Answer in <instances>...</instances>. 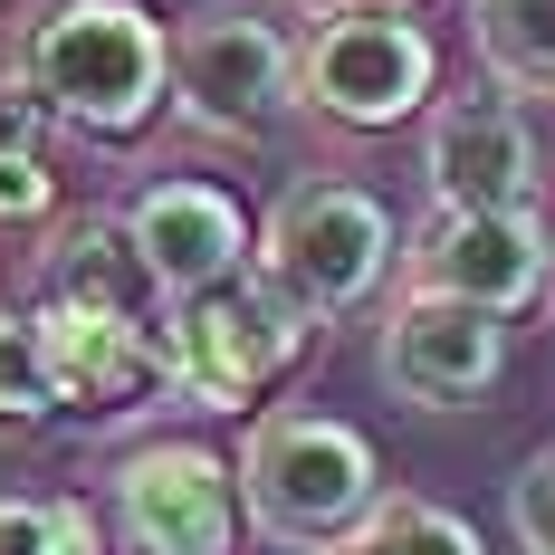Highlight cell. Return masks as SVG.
Listing matches in <instances>:
<instances>
[{"mask_svg":"<svg viewBox=\"0 0 555 555\" xmlns=\"http://www.w3.org/2000/svg\"><path fill=\"white\" fill-rule=\"evenodd\" d=\"M125 230H134V249H144V269H154V287H164L172 307L202 297V287L249 278V221H240V202H230L221 182H192V172L144 182L125 202Z\"/></svg>","mask_w":555,"mask_h":555,"instance_id":"obj_11","label":"cell"},{"mask_svg":"<svg viewBox=\"0 0 555 555\" xmlns=\"http://www.w3.org/2000/svg\"><path fill=\"white\" fill-rule=\"evenodd\" d=\"M297 10H317V20H345V10H412V0H297Z\"/></svg>","mask_w":555,"mask_h":555,"instance_id":"obj_20","label":"cell"},{"mask_svg":"<svg viewBox=\"0 0 555 555\" xmlns=\"http://www.w3.org/2000/svg\"><path fill=\"white\" fill-rule=\"evenodd\" d=\"M392 259H402L392 211L364 182H297L269 211V230H259V278H269L307 326L354 317V307L392 278Z\"/></svg>","mask_w":555,"mask_h":555,"instance_id":"obj_3","label":"cell"},{"mask_svg":"<svg viewBox=\"0 0 555 555\" xmlns=\"http://www.w3.org/2000/svg\"><path fill=\"white\" fill-rule=\"evenodd\" d=\"M172 96V29L144 0H49L20 39V106L125 144Z\"/></svg>","mask_w":555,"mask_h":555,"instance_id":"obj_1","label":"cell"},{"mask_svg":"<svg viewBox=\"0 0 555 555\" xmlns=\"http://www.w3.org/2000/svg\"><path fill=\"white\" fill-rule=\"evenodd\" d=\"M49 412H57V384L39 354V317L0 307V431H39Z\"/></svg>","mask_w":555,"mask_h":555,"instance_id":"obj_16","label":"cell"},{"mask_svg":"<svg viewBox=\"0 0 555 555\" xmlns=\"http://www.w3.org/2000/svg\"><path fill=\"white\" fill-rule=\"evenodd\" d=\"M240 499L269 546L345 555L384 507V460L335 412H259V431L240 441Z\"/></svg>","mask_w":555,"mask_h":555,"instance_id":"obj_2","label":"cell"},{"mask_svg":"<svg viewBox=\"0 0 555 555\" xmlns=\"http://www.w3.org/2000/svg\"><path fill=\"white\" fill-rule=\"evenodd\" d=\"M469 39L507 96H555V0H469Z\"/></svg>","mask_w":555,"mask_h":555,"instance_id":"obj_14","label":"cell"},{"mask_svg":"<svg viewBox=\"0 0 555 555\" xmlns=\"http://www.w3.org/2000/svg\"><path fill=\"white\" fill-rule=\"evenodd\" d=\"M546 278H555L546 211H431L402 249V297H460L489 317L537 307Z\"/></svg>","mask_w":555,"mask_h":555,"instance_id":"obj_7","label":"cell"},{"mask_svg":"<svg viewBox=\"0 0 555 555\" xmlns=\"http://www.w3.org/2000/svg\"><path fill=\"white\" fill-rule=\"evenodd\" d=\"M49 202H57V172L10 134V144H0V221H39Z\"/></svg>","mask_w":555,"mask_h":555,"instance_id":"obj_19","label":"cell"},{"mask_svg":"<svg viewBox=\"0 0 555 555\" xmlns=\"http://www.w3.org/2000/svg\"><path fill=\"white\" fill-rule=\"evenodd\" d=\"M441 87V49L422 20L402 10H345L317 20V39L297 49V106L345 125V134H392L431 106Z\"/></svg>","mask_w":555,"mask_h":555,"instance_id":"obj_5","label":"cell"},{"mask_svg":"<svg viewBox=\"0 0 555 555\" xmlns=\"http://www.w3.org/2000/svg\"><path fill=\"white\" fill-rule=\"evenodd\" d=\"M345 555H489V546H479V527H469V517H450L441 499L392 489V499L364 517V537H354Z\"/></svg>","mask_w":555,"mask_h":555,"instance_id":"obj_15","label":"cell"},{"mask_svg":"<svg viewBox=\"0 0 555 555\" xmlns=\"http://www.w3.org/2000/svg\"><path fill=\"white\" fill-rule=\"evenodd\" d=\"M507 527H517V546H527V555H555V441L507 479Z\"/></svg>","mask_w":555,"mask_h":555,"instance_id":"obj_18","label":"cell"},{"mask_svg":"<svg viewBox=\"0 0 555 555\" xmlns=\"http://www.w3.org/2000/svg\"><path fill=\"white\" fill-rule=\"evenodd\" d=\"M278 106H297V49L278 39L259 10H192L172 20V115L192 134H230V144H259L278 125Z\"/></svg>","mask_w":555,"mask_h":555,"instance_id":"obj_6","label":"cell"},{"mask_svg":"<svg viewBox=\"0 0 555 555\" xmlns=\"http://www.w3.org/2000/svg\"><path fill=\"white\" fill-rule=\"evenodd\" d=\"M39 354H49L57 412H125L134 392L164 384V326L96 317V307H49L39 297Z\"/></svg>","mask_w":555,"mask_h":555,"instance_id":"obj_12","label":"cell"},{"mask_svg":"<svg viewBox=\"0 0 555 555\" xmlns=\"http://www.w3.org/2000/svg\"><path fill=\"white\" fill-rule=\"evenodd\" d=\"M307 317L278 297L269 278H230V287H202V297H182L164 317V384L182 402H202V412H240V402H259V392L307 354Z\"/></svg>","mask_w":555,"mask_h":555,"instance_id":"obj_4","label":"cell"},{"mask_svg":"<svg viewBox=\"0 0 555 555\" xmlns=\"http://www.w3.org/2000/svg\"><path fill=\"white\" fill-rule=\"evenodd\" d=\"M546 307H555V278H546Z\"/></svg>","mask_w":555,"mask_h":555,"instance_id":"obj_21","label":"cell"},{"mask_svg":"<svg viewBox=\"0 0 555 555\" xmlns=\"http://www.w3.org/2000/svg\"><path fill=\"white\" fill-rule=\"evenodd\" d=\"M0 555H106L87 499H0Z\"/></svg>","mask_w":555,"mask_h":555,"instance_id":"obj_17","label":"cell"},{"mask_svg":"<svg viewBox=\"0 0 555 555\" xmlns=\"http://www.w3.org/2000/svg\"><path fill=\"white\" fill-rule=\"evenodd\" d=\"M422 172H431V202L441 211H537V134L517 96H450L431 115V144H422Z\"/></svg>","mask_w":555,"mask_h":555,"instance_id":"obj_10","label":"cell"},{"mask_svg":"<svg viewBox=\"0 0 555 555\" xmlns=\"http://www.w3.org/2000/svg\"><path fill=\"white\" fill-rule=\"evenodd\" d=\"M507 374V317L460 297H402L384 317V384L412 412H469Z\"/></svg>","mask_w":555,"mask_h":555,"instance_id":"obj_9","label":"cell"},{"mask_svg":"<svg viewBox=\"0 0 555 555\" xmlns=\"http://www.w3.org/2000/svg\"><path fill=\"white\" fill-rule=\"evenodd\" d=\"M49 307H96V317H134V326L172 317V297L154 287L134 230L106 221V211H87V221H67L49 240Z\"/></svg>","mask_w":555,"mask_h":555,"instance_id":"obj_13","label":"cell"},{"mask_svg":"<svg viewBox=\"0 0 555 555\" xmlns=\"http://www.w3.org/2000/svg\"><path fill=\"white\" fill-rule=\"evenodd\" d=\"M240 469L211 441H144L115 460L125 555H230L240 546Z\"/></svg>","mask_w":555,"mask_h":555,"instance_id":"obj_8","label":"cell"}]
</instances>
